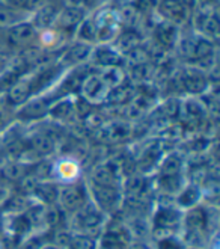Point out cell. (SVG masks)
<instances>
[{
  "instance_id": "cell-11",
  "label": "cell",
  "mask_w": 220,
  "mask_h": 249,
  "mask_svg": "<svg viewBox=\"0 0 220 249\" xmlns=\"http://www.w3.org/2000/svg\"><path fill=\"white\" fill-rule=\"evenodd\" d=\"M80 162L69 157H62L53 162V181L57 184H69L80 180Z\"/></svg>"
},
{
  "instance_id": "cell-9",
  "label": "cell",
  "mask_w": 220,
  "mask_h": 249,
  "mask_svg": "<svg viewBox=\"0 0 220 249\" xmlns=\"http://www.w3.org/2000/svg\"><path fill=\"white\" fill-rule=\"evenodd\" d=\"M87 16L86 9L83 8H62L57 14V17L53 23V27L59 31L62 35L74 36L79 24Z\"/></svg>"
},
{
  "instance_id": "cell-30",
  "label": "cell",
  "mask_w": 220,
  "mask_h": 249,
  "mask_svg": "<svg viewBox=\"0 0 220 249\" xmlns=\"http://www.w3.org/2000/svg\"><path fill=\"white\" fill-rule=\"evenodd\" d=\"M124 249H152L148 240H142V239H131L130 242L125 243Z\"/></svg>"
},
{
  "instance_id": "cell-6",
  "label": "cell",
  "mask_w": 220,
  "mask_h": 249,
  "mask_svg": "<svg viewBox=\"0 0 220 249\" xmlns=\"http://www.w3.org/2000/svg\"><path fill=\"white\" fill-rule=\"evenodd\" d=\"M155 11L161 20L177 27L187 24L192 17V8L187 0H157Z\"/></svg>"
},
{
  "instance_id": "cell-33",
  "label": "cell",
  "mask_w": 220,
  "mask_h": 249,
  "mask_svg": "<svg viewBox=\"0 0 220 249\" xmlns=\"http://www.w3.org/2000/svg\"><path fill=\"white\" fill-rule=\"evenodd\" d=\"M41 249H61V248H57V246H54V245H53V243L50 242V243H47L46 246H42Z\"/></svg>"
},
{
  "instance_id": "cell-2",
  "label": "cell",
  "mask_w": 220,
  "mask_h": 249,
  "mask_svg": "<svg viewBox=\"0 0 220 249\" xmlns=\"http://www.w3.org/2000/svg\"><path fill=\"white\" fill-rule=\"evenodd\" d=\"M97 27L98 44H110L122 31L118 9H113L110 5L100 8L91 14Z\"/></svg>"
},
{
  "instance_id": "cell-23",
  "label": "cell",
  "mask_w": 220,
  "mask_h": 249,
  "mask_svg": "<svg viewBox=\"0 0 220 249\" xmlns=\"http://www.w3.org/2000/svg\"><path fill=\"white\" fill-rule=\"evenodd\" d=\"M184 88L190 92H202L205 88H207V79L202 74V71L196 68H188L184 71V77H183Z\"/></svg>"
},
{
  "instance_id": "cell-14",
  "label": "cell",
  "mask_w": 220,
  "mask_h": 249,
  "mask_svg": "<svg viewBox=\"0 0 220 249\" xmlns=\"http://www.w3.org/2000/svg\"><path fill=\"white\" fill-rule=\"evenodd\" d=\"M97 186H107V187H121L122 181L119 177V169H116L110 163H102L92 169L89 175V181Z\"/></svg>"
},
{
  "instance_id": "cell-22",
  "label": "cell",
  "mask_w": 220,
  "mask_h": 249,
  "mask_svg": "<svg viewBox=\"0 0 220 249\" xmlns=\"http://www.w3.org/2000/svg\"><path fill=\"white\" fill-rule=\"evenodd\" d=\"M74 36H76L77 41L92 44V46H97V44H98L97 27H95V23H94V20L91 17V14H87V16L82 20V23L79 24Z\"/></svg>"
},
{
  "instance_id": "cell-12",
  "label": "cell",
  "mask_w": 220,
  "mask_h": 249,
  "mask_svg": "<svg viewBox=\"0 0 220 249\" xmlns=\"http://www.w3.org/2000/svg\"><path fill=\"white\" fill-rule=\"evenodd\" d=\"M91 61L95 62L98 67H122L125 61V54H122L118 49L110 44H97L94 47Z\"/></svg>"
},
{
  "instance_id": "cell-31",
  "label": "cell",
  "mask_w": 220,
  "mask_h": 249,
  "mask_svg": "<svg viewBox=\"0 0 220 249\" xmlns=\"http://www.w3.org/2000/svg\"><path fill=\"white\" fill-rule=\"evenodd\" d=\"M62 8H83V0H59Z\"/></svg>"
},
{
  "instance_id": "cell-28",
  "label": "cell",
  "mask_w": 220,
  "mask_h": 249,
  "mask_svg": "<svg viewBox=\"0 0 220 249\" xmlns=\"http://www.w3.org/2000/svg\"><path fill=\"white\" fill-rule=\"evenodd\" d=\"M112 3V0H83V6L86 12H94L100 8H104Z\"/></svg>"
},
{
  "instance_id": "cell-7",
  "label": "cell",
  "mask_w": 220,
  "mask_h": 249,
  "mask_svg": "<svg viewBox=\"0 0 220 249\" xmlns=\"http://www.w3.org/2000/svg\"><path fill=\"white\" fill-rule=\"evenodd\" d=\"M38 34L39 31L35 27V24L29 20H24L16 26L9 27L6 31V39L8 44L14 49H35L36 47V41H38Z\"/></svg>"
},
{
  "instance_id": "cell-18",
  "label": "cell",
  "mask_w": 220,
  "mask_h": 249,
  "mask_svg": "<svg viewBox=\"0 0 220 249\" xmlns=\"http://www.w3.org/2000/svg\"><path fill=\"white\" fill-rule=\"evenodd\" d=\"M154 38L158 42V46L161 49H172V46L175 47L178 42V27L175 24H170L168 21L160 20V23H157L155 31H154Z\"/></svg>"
},
{
  "instance_id": "cell-8",
  "label": "cell",
  "mask_w": 220,
  "mask_h": 249,
  "mask_svg": "<svg viewBox=\"0 0 220 249\" xmlns=\"http://www.w3.org/2000/svg\"><path fill=\"white\" fill-rule=\"evenodd\" d=\"M80 95L91 105H100L107 100L110 88L102 80L100 72H92L82 79L80 82Z\"/></svg>"
},
{
  "instance_id": "cell-20",
  "label": "cell",
  "mask_w": 220,
  "mask_h": 249,
  "mask_svg": "<svg viewBox=\"0 0 220 249\" xmlns=\"http://www.w3.org/2000/svg\"><path fill=\"white\" fill-rule=\"evenodd\" d=\"M29 146L41 157L47 159L56 151V141L51 135L46 131H38L31 139H29Z\"/></svg>"
},
{
  "instance_id": "cell-1",
  "label": "cell",
  "mask_w": 220,
  "mask_h": 249,
  "mask_svg": "<svg viewBox=\"0 0 220 249\" xmlns=\"http://www.w3.org/2000/svg\"><path fill=\"white\" fill-rule=\"evenodd\" d=\"M107 214L102 213L95 204L89 199L83 207L72 213L71 217V230L74 234H86L91 236L94 231L101 230L106 225Z\"/></svg>"
},
{
  "instance_id": "cell-24",
  "label": "cell",
  "mask_w": 220,
  "mask_h": 249,
  "mask_svg": "<svg viewBox=\"0 0 220 249\" xmlns=\"http://www.w3.org/2000/svg\"><path fill=\"white\" fill-rule=\"evenodd\" d=\"M201 196H202L201 189L195 184H188L180 190V194L177 196V204L181 209H186V210L192 209V207L198 206Z\"/></svg>"
},
{
  "instance_id": "cell-4",
  "label": "cell",
  "mask_w": 220,
  "mask_h": 249,
  "mask_svg": "<svg viewBox=\"0 0 220 249\" xmlns=\"http://www.w3.org/2000/svg\"><path fill=\"white\" fill-rule=\"evenodd\" d=\"M89 201L87 186L82 180L69 184H59V194H57V207L65 214H72L80 207Z\"/></svg>"
},
{
  "instance_id": "cell-25",
  "label": "cell",
  "mask_w": 220,
  "mask_h": 249,
  "mask_svg": "<svg viewBox=\"0 0 220 249\" xmlns=\"http://www.w3.org/2000/svg\"><path fill=\"white\" fill-rule=\"evenodd\" d=\"M100 76L107 83L110 89L112 88L124 85V80H125V72L122 71V67H106V68H102Z\"/></svg>"
},
{
  "instance_id": "cell-29",
  "label": "cell",
  "mask_w": 220,
  "mask_h": 249,
  "mask_svg": "<svg viewBox=\"0 0 220 249\" xmlns=\"http://www.w3.org/2000/svg\"><path fill=\"white\" fill-rule=\"evenodd\" d=\"M27 2L29 0H0V3H3L9 8H14V9L24 11V12H27ZM29 16H31V14H29Z\"/></svg>"
},
{
  "instance_id": "cell-27",
  "label": "cell",
  "mask_w": 220,
  "mask_h": 249,
  "mask_svg": "<svg viewBox=\"0 0 220 249\" xmlns=\"http://www.w3.org/2000/svg\"><path fill=\"white\" fill-rule=\"evenodd\" d=\"M68 249H98L97 242L86 234H72Z\"/></svg>"
},
{
  "instance_id": "cell-15",
  "label": "cell",
  "mask_w": 220,
  "mask_h": 249,
  "mask_svg": "<svg viewBox=\"0 0 220 249\" xmlns=\"http://www.w3.org/2000/svg\"><path fill=\"white\" fill-rule=\"evenodd\" d=\"M35 202V199L31 195H26L21 192L17 194H9L3 206L0 207V214L2 216H16L23 214L27 212V209Z\"/></svg>"
},
{
  "instance_id": "cell-34",
  "label": "cell",
  "mask_w": 220,
  "mask_h": 249,
  "mask_svg": "<svg viewBox=\"0 0 220 249\" xmlns=\"http://www.w3.org/2000/svg\"><path fill=\"white\" fill-rule=\"evenodd\" d=\"M184 249H203L202 246H186Z\"/></svg>"
},
{
  "instance_id": "cell-26",
  "label": "cell",
  "mask_w": 220,
  "mask_h": 249,
  "mask_svg": "<svg viewBox=\"0 0 220 249\" xmlns=\"http://www.w3.org/2000/svg\"><path fill=\"white\" fill-rule=\"evenodd\" d=\"M181 171L183 160L177 156H170L160 165V177H175V175H181Z\"/></svg>"
},
{
  "instance_id": "cell-21",
  "label": "cell",
  "mask_w": 220,
  "mask_h": 249,
  "mask_svg": "<svg viewBox=\"0 0 220 249\" xmlns=\"http://www.w3.org/2000/svg\"><path fill=\"white\" fill-rule=\"evenodd\" d=\"M29 18H31V16H29L27 12L14 9V8H9L3 3H0V29H3V31H8L9 27Z\"/></svg>"
},
{
  "instance_id": "cell-5",
  "label": "cell",
  "mask_w": 220,
  "mask_h": 249,
  "mask_svg": "<svg viewBox=\"0 0 220 249\" xmlns=\"http://www.w3.org/2000/svg\"><path fill=\"white\" fill-rule=\"evenodd\" d=\"M89 199L95 206L106 214L116 213L121 210L124 194L121 187H107V186H97L92 183H86Z\"/></svg>"
},
{
  "instance_id": "cell-16",
  "label": "cell",
  "mask_w": 220,
  "mask_h": 249,
  "mask_svg": "<svg viewBox=\"0 0 220 249\" xmlns=\"http://www.w3.org/2000/svg\"><path fill=\"white\" fill-rule=\"evenodd\" d=\"M18 118L21 121H36L49 115V105L44 98H31L23 106H20Z\"/></svg>"
},
{
  "instance_id": "cell-13",
  "label": "cell",
  "mask_w": 220,
  "mask_h": 249,
  "mask_svg": "<svg viewBox=\"0 0 220 249\" xmlns=\"http://www.w3.org/2000/svg\"><path fill=\"white\" fill-rule=\"evenodd\" d=\"M34 95V86L31 77H20L14 82L6 91V100L11 106L20 107Z\"/></svg>"
},
{
  "instance_id": "cell-32",
  "label": "cell",
  "mask_w": 220,
  "mask_h": 249,
  "mask_svg": "<svg viewBox=\"0 0 220 249\" xmlns=\"http://www.w3.org/2000/svg\"><path fill=\"white\" fill-rule=\"evenodd\" d=\"M9 194H11L9 187H8V186H5V184H2V183H0V207L3 206V202L6 201V198L9 196Z\"/></svg>"
},
{
  "instance_id": "cell-10",
  "label": "cell",
  "mask_w": 220,
  "mask_h": 249,
  "mask_svg": "<svg viewBox=\"0 0 220 249\" xmlns=\"http://www.w3.org/2000/svg\"><path fill=\"white\" fill-rule=\"evenodd\" d=\"M94 47L95 46H92V44L76 39L74 42L64 49L59 62L62 67H79L85 62H89Z\"/></svg>"
},
{
  "instance_id": "cell-3",
  "label": "cell",
  "mask_w": 220,
  "mask_h": 249,
  "mask_svg": "<svg viewBox=\"0 0 220 249\" xmlns=\"http://www.w3.org/2000/svg\"><path fill=\"white\" fill-rule=\"evenodd\" d=\"M177 46L187 61H207L213 56L216 44L211 38L205 36L199 32H193L186 38H178Z\"/></svg>"
},
{
  "instance_id": "cell-19",
  "label": "cell",
  "mask_w": 220,
  "mask_h": 249,
  "mask_svg": "<svg viewBox=\"0 0 220 249\" xmlns=\"http://www.w3.org/2000/svg\"><path fill=\"white\" fill-rule=\"evenodd\" d=\"M57 194H59V184L53 180H44L36 183L32 198L44 206H53L57 201Z\"/></svg>"
},
{
  "instance_id": "cell-17",
  "label": "cell",
  "mask_w": 220,
  "mask_h": 249,
  "mask_svg": "<svg viewBox=\"0 0 220 249\" xmlns=\"http://www.w3.org/2000/svg\"><path fill=\"white\" fill-rule=\"evenodd\" d=\"M34 165L24 163L21 160H12L0 166V177L8 183H20L32 171Z\"/></svg>"
}]
</instances>
